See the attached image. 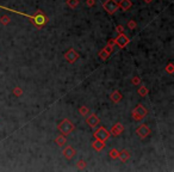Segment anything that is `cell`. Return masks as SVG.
Returning a JSON list of instances; mask_svg holds the SVG:
<instances>
[{
	"label": "cell",
	"mask_w": 174,
	"mask_h": 172,
	"mask_svg": "<svg viewBox=\"0 0 174 172\" xmlns=\"http://www.w3.org/2000/svg\"><path fill=\"white\" fill-rule=\"evenodd\" d=\"M116 47V43H114V38H111V40H109V42H107V44H106V47L105 48H103L99 53H98V57L100 60H103V61H106L109 57H110V55L112 54V51H113V48Z\"/></svg>",
	"instance_id": "3957f363"
},
{
	"label": "cell",
	"mask_w": 174,
	"mask_h": 172,
	"mask_svg": "<svg viewBox=\"0 0 174 172\" xmlns=\"http://www.w3.org/2000/svg\"><path fill=\"white\" fill-rule=\"evenodd\" d=\"M79 113L81 115V116H87V115L90 113V110H88V108H87V106L82 105V106L79 108Z\"/></svg>",
	"instance_id": "603a6c76"
},
{
	"label": "cell",
	"mask_w": 174,
	"mask_h": 172,
	"mask_svg": "<svg viewBox=\"0 0 174 172\" xmlns=\"http://www.w3.org/2000/svg\"><path fill=\"white\" fill-rule=\"evenodd\" d=\"M0 9H4V10H6V11L12 12V13H17V14H20V16H24V17L29 18V19H30V22H31L36 27H43V26L47 25V23H48V17H47V14H45L42 10H37L36 13H35L34 16H29V14H26V13H23V12H19V11H16V10H12V9H9V7H4V6H1V5H0Z\"/></svg>",
	"instance_id": "6da1fadb"
},
{
	"label": "cell",
	"mask_w": 174,
	"mask_h": 172,
	"mask_svg": "<svg viewBox=\"0 0 174 172\" xmlns=\"http://www.w3.org/2000/svg\"><path fill=\"white\" fill-rule=\"evenodd\" d=\"M131 115H132V119H134L135 121L139 122V121H142V120L146 119V116L148 115V110H147V108L144 106V105L137 104V105L134 108V110L131 111Z\"/></svg>",
	"instance_id": "7a4b0ae2"
},
{
	"label": "cell",
	"mask_w": 174,
	"mask_h": 172,
	"mask_svg": "<svg viewBox=\"0 0 174 172\" xmlns=\"http://www.w3.org/2000/svg\"><path fill=\"white\" fill-rule=\"evenodd\" d=\"M109 155H110V158H111V159L116 160V159H118L119 151H118L117 148H112V150H110V152H109Z\"/></svg>",
	"instance_id": "d6986e66"
},
{
	"label": "cell",
	"mask_w": 174,
	"mask_h": 172,
	"mask_svg": "<svg viewBox=\"0 0 174 172\" xmlns=\"http://www.w3.org/2000/svg\"><path fill=\"white\" fill-rule=\"evenodd\" d=\"M57 129H59V132L63 135H69L72 132H74L75 126L72 121H69L68 119H65L59 126H57Z\"/></svg>",
	"instance_id": "277c9868"
},
{
	"label": "cell",
	"mask_w": 174,
	"mask_h": 172,
	"mask_svg": "<svg viewBox=\"0 0 174 172\" xmlns=\"http://www.w3.org/2000/svg\"><path fill=\"white\" fill-rule=\"evenodd\" d=\"M67 5L70 9H76L79 5V0H67Z\"/></svg>",
	"instance_id": "cb8c5ba5"
},
{
	"label": "cell",
	"mask_w": 174,
	"mask_h": 172,
	"mask_svg": "<svg viewBox=\"0 0 174 172\" xmlns=\"http://www.w3.org/2000/svg\"><path fill=\"white\" fill-rule=\"evenodd\" d=\"M103 7L104 10L109 13V14H114L116 12L118 11V3L114 1V0H107V1H105L103 4Z\"/></svg>",
	"instance_id": "8992f818"
},
{
	"label": "cell",
	"mask_w": 174,
	"mask_h": 172,
	"mask_svg": "<svg viewBox=\"0 0 174 172\" xmlns=\"http://www.w3.org/2000/svg\"><path fill=\"white\" fill-rule=\"evenodd\" d=\"M110 99L113 102V103H119L122 99H123V95L119 92V91H113L111 95H110Z\"/></svg>",
	"instance_id": "e0dca14e"
},
{
	"label": "cell",
	"mask_w": 174,
	"mask_h": 172,
	"mask_svg": "<svg viewBox=\"0 0 174 172\" xmlns=\"http://www.w3.org/2000/svg\"><path fill=\"white\" fill-rule=\"evenodd\" d=\"M12 93H13L14 97H20V96H23V89L19 87V86H16V87H13V90H12Z\"/></svg>",
	"instance_id": "7402d4cb"
},
{
	"label": "cell",
	"mask_w": 174,
	"mask_h": 172,
	"mask_svg": "<svg viewBox=\"0 0 174 172\" xmlns=\"http://www.w3.org/2000/svg\"><path fill=\"white\" fill-rule=\"evenodd\" d=\"M0 23H1L3 25H9L11 23V17L7 16V14H4L0 17Z\"/></svg>",
	"instance_id": "ffe728a7"
},
{
	"label": "cell",
	"mask_w": 174,
	"mask_h": 172,
	"mask_svg": "<svg viewBox=\"0 0 174 172\" xmlns=\"http://www.w3.org/2000/svg\"><path fill=\"white\" fill-rule=\"evenodd\" d=\"M86 6L87 7H93L96 5V0H86Z\"/></svg>",
	"instance_id": "83f0119b"
},
{
	"label": "cell",
	"mask_w": 174,
	"mask_h": 172,
	"mask_svg": "<svg viewBox=\"0 0 174 172\" xmlns=\"http://www.w3.org/2000/svg\"><path fill=\"white\" fill-rule=\"evenodd\" d=\"M93 136H94V139H98V140H100V141L106 142V141L109 140V137L111 136V134H110V132H109L106 128L99 127V128H97V129L94 130Z\"/></svg>",
	"instance_id": "5b68a950"
},
{
	"label": "cell",
	"mask_w": 174,
	"mask_h": 172,
	"mask_svg": "<svg viewBox=\"0 0 174 172\" xmlns=\"http://www.w3.org/2000/svg\"><path fill=\"white\" fill-rule=\"evenodd\" d=\"M62 154L65 155V158H66L67 160H70V159H73L74 155L76 154V151L74 150V147H72L70 145H68V146H66V147L63 148Z\"/></svg>",
	"instance_id": "7c38bea8"
},
{
	"label": "cell",
	"mask_w": 174,
	"mask_h": 172,
	"mask_svg": "<svg viewBox=\"0 0 174 172\" xmlns=\"http://www.w3.org/2000/svg\"><path fill=\"white\" fill-rule=\"evenodd\" d=\"M116 31H117V34H121L124 31V26L123 25H117L116 26Z\"/></svg>",
	"instance_id": "f1b7e54d"
},
{
	"label": "cell",
	"mask_w": 174,
	"mask_h": 172,
	"mask_svg": "<svg viewBox=\"0 0 174 172\" xmlns=\"http://www.w3.org/2000/svg\"><path fill=\"white\" fill-rule=\"evenodd\" d=\"M114 43H116V46H117L118 48L123 49V48H125L130 43V38L124 33H121V34H118L117 38H114Z\"/></svg>",
	"instance_id": "ba28073f"
},
{
	"label": "cell",
	"mask_w": 174,
	"mask_h": 172,
	"mask_svg": "<svg viewBox=\"0 0 174 172\" xmlns=\"http://www.w3.org/2000/svg\"><path fill=\"white\" fill-rule=\"evenodd\" d=\"M92 147H93L94 151L100 152V151H103V150L105 148V142H104V141H100V140H98V139H94V140L92 141Z\"/></svg>",
	"instance_id": "4fadbf2b"
},
{
	"label": "cell",
	"mask_w": 174,
	"mask_h": 172,
	"mask_svg": "<svg viewBox=\"0 0 174 172\" xmlns=\"http://www.w3.org/2000/svg\"><path fill=\"white\" fill-rule=\"evenodd\" d=\"M55 143L59 147H63L66 143H67V137H66V135H63V134H61L60 133V135H57L56 137H55Z\"/></svg>",
	"instance_id": "5bb4252c"
},
{
	"label": "cell",
	"mask_w": 174,
	"mask_h": 172,
	"mask_svg": "<svg viewBox=\"0 0 174 172\" xmlns=\"http://www.w3.org/2000/svg\"><path fill=\"white\" fill-rule=\"evenodd\" d=\"M87 167V163H86V160H83V159H80V160H78V163H76V168L78 170H85Z\"/></svg>",
	"instance_id": "44dd1931"
},
{
	"label": "cell",
	"mask_w": 174,
	"mask_h": 172,
	"mask_svg": "<svg viewBox=\"0 0 174 172\" xmlns=\"http://www.w3.org/2000/svg\"><path fill=\"white\" fill-rule=\"evenodd\" d=\"M144 1H146L147 4H149V3H152V1H153V0H144Z\"/></svg>",
	"instance_id": "f546056e"
},
{
	"label": "cell",
	"mask_w": 174,
	"mask_h": 172,
	"mask_svg": "<svg viewBox=\"0 0 174 172\" xmlns=\"http://www.w3.org/2000/svg\"><path fill=\"white\" fill-rule=\"evenodd\" d=\"M128 27H129V29H131V30H134L135 27H137V23H136V20L130 19V20L128 22Z\"/></svg>",
	"instance_id": "484cf974"
},
{
	"label": "cell",
	"mask_w": 174,
	"mask_h": 172,
	"mask_svg": "<svg viewBox=\"0 0 174 172\" xmlns=\"http://www.w3.org/2000/svg\"><path fill=\"white\" fill-rule=\"evenodd\" d=\"M166 72H167L168 74H173V72H174V65H173V62H169V64L166 66Z\"/></svg>",
	"instance_id": "d4e9b609"
},
{
	"label": "cell",
	"mask_w": 174,
	"mask_h": 172,
	"mask_svg": "<svg viewBox=\"0 0 174 172\" xmlns=\"http://www.w3.org/2000/svg\"><path fill=\"white\" fill-rule=\"evenodd\" d=\"M141 82H142V80H141V78H139V77H134V78L131 79V84H132V85H135V86L139 85Z\"/></svg>",
	"instance_id": "4316f807"
},
{
	"label": "cell",
	"mask_w": 174,
	"mask_h": 172,
	"mask_svg": "<svg viewBox=\"0 0 174 172\" xmlns=\"http://www.w3.org/2000/svg\"><path fill=\"white\" fill-rule=\"evenodd\" d=\"M86 124L90 126L91 128H97L100 124V120H99V117L96 113H91L90 116L87 115L86 116Z\"/></svg>",
	"instance_id": "30bf717a"
},
{
	"label": "cell",
	"mask_w": 174,
	"mask_h": 172,
	"mask_svg": "<svg viewBox=\"0 0 174 172\" xmlns=\"http://www.w3.org/2000/svg\"><path fill=\"white\" fill-rule=\"evenodd\" d=\"M118 7L122 9L123 11H128L132 7V1L131 0H121L119 4H118Z\"/></svg>",
	"instance_id": "9a60e30c"
},
{
	"label": "cell",
	"mask_w": 174,
	"mask_h": 172,
	"mask_svg": "<svg viewBox=\"0 0 174 172\" xmlns=\"http://www.w3.org/2000/svg\"><path fill=\"white\" fill-rule=\"evenodd\" d=\"M124 132V126L122 124V123H114L113 126H112V128H111V130H110V134L112 135V136H119L122 133Z\"/></svg>",
	"instance_id": "8fae6325"
},
{
	"label": "cell",
	"mask_w": 174,
	"mask_h": 172,
	"mask_svg": "<svg viewBox=\"0 0 174 172\" xmlns=\"http://www.w3.org/2000/svg\"><path fill=\"white\" fill-rule=\"evenodd\" d=\"M137 92H138V95H139L141 97H146V96L149 93V90H148V87H147V86L142 85V86H139V87H138Z\"/></svg>",
	"instance_id": "ac0fdd59"
},
{
	"label": "cell",
	"mask_w": 174,
	"mask_h": 172,
	"mask_svg": "<svg viewBox=\"0 0 174 172\" xmlns=\"http://www.w3.org/2000/svg\"><path fill=\"white\" fill-rule=\"evenodd\" d=\"M136 134L138 135L139 139H146V137H148L152 134V129L147 124L143 123V124L138 126V128L136 129Z\"/></svg>",
	"instance_id": "9c48e42d"
},
{
	"label": "cell",
	"mask_w": 174,
	"mask_h": 172,
	"mask_svg": "<svg viewBox=\"0 0 174 172\" xmlns=\"http://www.w3.org/2000/svg\"><path fill=\"white\" fill-rule=\"evenodd\" d=\"M130 157H131V154H130V152H129L128 150H122V151H119L118 159H119L122 163H127V161L130 159Z\"/></svg>",
	"instance_id": "2e32d148"
},
{
	"label": "cell",
	"mask_w": 174,
	"mask_h": 172,
	"mask_svg": "<svg viewBox=\"0 0 174 172\" xmlns=\"http://www.w3.org/2000/svg\"><path fill=\"white\" fill-rule=\"evenodd\" d=\"M63 56H65V59H66V61H67L68 64H74V62H76V61L79 60V57H80L79 53H78L74 48L68 49V50L65 53Z\"/></svg>",
	"instance_id": "52a82bcc"
}]
</instances>
